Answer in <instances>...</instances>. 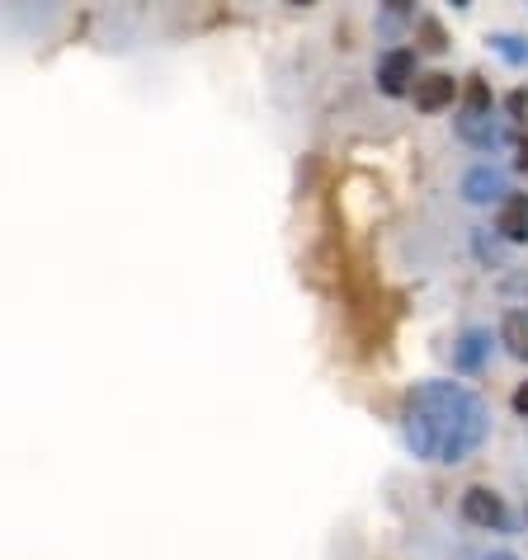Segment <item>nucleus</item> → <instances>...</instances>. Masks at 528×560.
I'll list each match as a JSON object with an SVG mask.
<instances>
[{
    "label": "nucleus",
    "mask_w": 528,
    "mask_h": 560,
    "mask_svg": "<svg viewBox=\"0 0 528 560\" xmlns=\"http://www.w3.org/2000/svg\"><path fill=\"white\" fill-rule=\"evenodd\" d=\"M401 433H406V447L421 462L458 466L491 439V410H486V400L468 392L462 382L434 377V382H421L406 392Z\"/></svg>",
    "instance_id": "1"
},
{
    "label": "nucleus",
    "mask_w": 528,
    "mask_h": 560,
    "mask_svg": "<svg viewBox=\"0 0 528 560\" xmlns=\"http://www.w3.org/2000/svg\"><path fill=\"white\" fill-rule=\"evenodd\" d=\"M415 75H421V52L415 48H387L378 57V90L382 95H411V85H415Z\"/></svg>",
    "instance_id": "2"
},
{
    "label": "nucleus",
    "mask_w": 528,
    "mask_h": 560,
    "mask_svg": "<svg viewBox=\"0 0 528 560\" xmlns=\"http://www.w3.org/2000/svg\"><path fill=\"white\" fill-rule=\"evenodd\" d=\"M462 518L472 527H486V533H509V509L491 486L462 490Z\"/></svg>",
    "instance_id": "3"
},
{
    "label": "nucleus",
    "mask_w": 528,
    "mask_h": 560,
    "mask_svg": "<svg viewBox=\"0 0 528 560\" xmlns=\"http://www.w3.org/2000/svg\"><path fill=\"white\" fill-rule=\"evenodd\" d=\"M458 81L448 71H425V75H415V85H411V100L421 114H439V108H448L458 100Z\"/></svg>",
    "instance_id": "4"
},
{
    "label": "nucleus",
    "mask_w": 528,
    "mask_h": 560,
    "mask_svg": "<svg viewBox=\"0 0 528 560\" xmlns=\"http://www.w3.org/2000/svg\"><path fill=\"white\" fill-rule=\"evenodd\" d=\"M462 198H468V203H495V208H501L509 198L505 170L501 165H472L468 179H462Z\"/></svg>",
    "instance_id": "5"
},
{
    "label": "nucleus",
    "mask_w": 528,
    "mask_h": 560,
    "mask_svg": "<svg viewBox=\"0 0 528 560\" xmlns=\"http://www.w3.org/2000/svg\"><path fill=\"white\" fill-rule=\"evenodd\" d=\"M458 137L468 147H477V151H495L505 142V128H501V118H495V108L491 114H468V108H462L458 114Z\"/></svg>",
    "instance_id": "6"
},
{
    "label": "nucleus",
    "mask_w": 528,
    "mask_h": 560,
    "mask_svg": "<svg viewBox=\"0 0 528 560\" xmlns=\"http://www.w3.org/2000/svg\"><path fill=\"white\" fill-rule=\"evenodd\" d=\"M495 231H501L509 245L528 241V194H509L505 203L495 208Z\"/></svg>",
    "instance_id": "7"
},
{
    "label": "nucleus",
    "mask_w": 528,
    "mask_h": 560,
    "mask_svg": "<svg viewBox=\"0 0 528 560\" xmlns=\"http://www.w3.org/2000/svg\"><path fill=\"white\" fill-rule=\"evenodd\" d=\"M491 358V330H468L454 345V368L458 372H481Z\"/></svg>",
    "instance_id": "8"
},
{
    "label": "nucleus",
    "mask_w": 528,
    "mask_h": 560,
    "mask_svg": "<svg viewBox=\"0 0 528 560\" xmlns=\"http://www.w3.org/2000/svg\"><path fill=\"white\" fill-rule=\"evenodd\" d=\"M501 345H505L509 358L528 363V311H505V320H501Z\"/></svg>",
    "instance_id": "9"
},
{
    "label": "nucleus",
    "mask_w": 528,
    "mask_h": 560,
    "mask_svg": "<svg viewBox=\"0 0 528 560\" xmlns=\"http://www.w3.org/2000/svg\"><path fill=\"white\" fill-rule=\"evenodd\" d=\"M462 108H468V114H491V108H495V95H491V85L481 81V75H468V90H462Z\"/></svg>",
    "instance_id": "10"
},
{
    "label": "nucleus",
    "mask_w": 528,
    "mask_h": 560,
    "mask_svg": "<svg viewBox=\"0 0 528 560\" xmlns=\"http://www.w3.org/2000/svg\"><path fill=\"white\" fill-rule=\"evenodd\" d=\"M415 28H421V48H425V52H444V48H448V38H444V28H439V20H434V14H421V20H415Z\"/></svg>",
    "instance_id": "11"
},
{
    "label": "nucleus",
    "mask_w": 528,
    "mask_h": 560,
    "mask_svg": "<svg viewBox=\"0 0 528 560\" xmlns=\"http://www.w3.org/2000/svg\"><path fill=\"white\" fill-rule=\"evenodd\" d=\"M491 48L501 52L505 61H515V67H524V61H528V43L515 38V34H495V38H491Z\"/></svg>",
    "instance_id": "12"
},
{
    "label": "nucleus",
    "mask_w": 528,
    "mask_h": 560,
    "mask_svg": "<svg viewBox=\"0 0 528 560\" xmlns=\"http://www.w3.org/2000/svg\"><path fill=\"white\" fill-rule=\"evenodd\" d=\"M505 108H509V118H515V122H524L528 118V90H515V95L505 100Z\"/></svg>",
    "instance_id": "13"
},
{
    "label": "nucleus",
    "mask_w": 528,
    "mask_h": 560,
    "mask_svg": "<svg viewBox=\"0 0 528 560\" xmlns=\"http://www.w3.org/2000/svg\"><path fill=\"white\" fill-rule=\"evenodd\" d=\"M509 406H515V415H524V419H528V382H519V386H515V396H509Z\"/></svg>",
    "instance_id": "14"
},
{
    "label": "nucleus",
    "mask_w": 528,
    "mask_h": 560,
    "mask_svg": "<svg viewBox=\"0 0 528 560\" xmlns=\"http://www.w3.org/2000/svg\"><path fill=\"white\" fill-rule=\"evenodd\" d=\"M519 170H524V175H528V137H524V142H519Z\"/></svg>",
    "instance_id": "15"
},
{
    "label": "nucleus",
    "mask_w": 528,
    "mask_h": 560,
    "mask_svg": "<svg viewBox=\"0 0 528 560\" xmlns=\"http://www.w3.org/2000/svg\"><path fill=\"white\" fill-rule=\"evenodd\" d=\"M486 560H519V556H509V551H491Z\"/></svg>",
    "instance_id": "16"
}]
</instances>
